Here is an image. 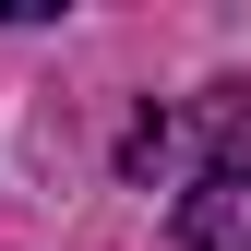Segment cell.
<instances>
[{
	"instance_id": "1",
	"label": "cell",
	"mask_w": 251,
	"mask_h": 251,
	"mask_svg": "<svg viewBox=\"0 0 251 251\" xmlns=\"http://www.w3.org/2000/svg\"><path fill=\"white\" fill-rule=\"evenodd\" d=\"M215 168L179 192V239L192 251H251V132H239V108H215Z\"/></svg>"
}]
</instances>
